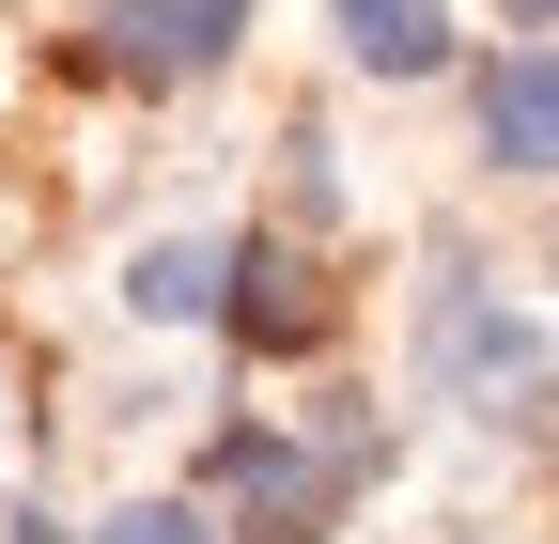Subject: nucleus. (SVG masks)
<instances>
[{
    "mask_svg": "<svg viewBox=\"0 0 559 544\" xmlns=\"http://www.w3.org/2000/svg\"><path fill=\"white\" fill-rule=\"evenodd\" d=\"M342 16V62H373V79H436L451 62V0H326Z\"/></svg>",
    "mask_w": 559,
    "mask_h": 544,
    "instance_id": "obj_4",
    "label": "nucleus"
},
{
    "mask_svg": "<svg viewBox=\"0 0 559 544\" xmlns=\"http://www.w3.org/2000/svg\"><path fill=\"white\" fill-rule=\"evenodd\" d=\"M436 358H451V374L513 421V389H544V327H513L498 296H436Z\"/></svg>",
    "mask_w": 559,
    "mask_h": 544,
    "instance_id": "obj_2",
    "label": "nucleus"
},
{
    "mask_svg": "<svg viewBox=\"0 0 559 544\" xmlns=\"http://www.w3.org/2000/svg\"><path fill=\"white\" fill-rule=\"evenodd\" d=\"M234 32H249V0H124L94 62L140 79V94H171V79H202V62H234Z\"/></svg>",
    "mask_w": 559,
    "mask_h": 544,
    "instance_id": "obj_1",
    "label": "nucleus"
},
{
    "mask_svg": "<svg viewBox=\"0 0 559 544\" xmlns=\"http://www.w3.org/2000/svg\"><path fill=\"white\" fill-rule=\"evenodd\" d=\"M498 16H513V32H559V0H498Z\"/></svg>",
    "mask_w": 559,
    "mask_h": 544,
    "instance_id": "obj_8",
    "label": "nucleus"
},
{
    "mask_svg": "<svg viewBox=\"0 0 559 544\" xmlns=\"http://www.w3.org/2000/svg\"><path fill=\"white\" fill-rule=\"evenodd\" d=\"M481 156L498 172H559V47H513L481 79Z\"/></svg>",
    "mask_w": 559,
    "mask_h": 544,
    "instance_id": "obj_3",
    "label": "nucleus"
},
{
    "mask_svg": "<svg viewBox=\"0 0 559 544\" xmlns=\"http://www.w3.org/2000/svg\"><path fill=\"white\" fill-rule=\"evenodd\" d=\"M234 327L249 343H326V281L296 249H234Z\"/></svg>",
    "mask_w": 559,
    "mask_h": 544,
    "instance_id": "obj_5",
    "label": "nucleus"
},
{
    "mask_svg": "<svg viewBox=\"0 0 559 544\" xmlns=\"http://www.w3.org/2000/svg\"><path fill=\"white\" fill-rule=\"evenodd\" d=\"M218 281H234V249H218V234H171V249H140V264H124V296L156 311V327H187V311H218Z\"/></svg>",
    "mask_w": 559,
    "mask_h": 544,
    "instance_id": "obj_6",
    "label": "nucleus"
},
{
    "mask_svg": "<svg viewBox=\"0 0 559 544\" xmlns=\"http://www.w3.org/2000/svg\"><path fill=\"white\" fill-rule=\"evenodd\" d=\"M94 544H218V529H202V513H187V498H124V513H109V529H94Z\"/></svg>",
    "mask_w": 559,
    "mask_h": 544,
    "instance_id": "obj_7",
    "label": "nucleus"
}]
</instances>
